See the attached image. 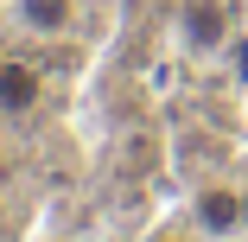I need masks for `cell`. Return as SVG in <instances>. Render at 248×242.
Here are the masks:
<instances>
[{
    "label": "cell",
    "instance_id": "6da1fadb",
    "mask_svg": "<svg viewBox=\"0 0 248 242\" xmlns=\"http://www.w3.org/2000/svg\"><path fill=\"white\" fill-rule=\"evenodd\" d=\"M172 32H178V51L185 58H223L229 38L242 32V19H235L229 0H178Z\"/></svg>",
    "mask_w": 248,
    "mask_h": 242
},
{
    "label": "cell",
    "instance_id": "7a4b0ae2",
    "mask_svg": "<svg viewBox=\"0 0 248 242\" xmlns=\"http://www.w3.org/2000/svg\"><path fill=\"white\" fill-rule=\"evenodd\" d=\"M191 223H197V236H210V242L242 236V185H223V178L197 185L191 191Z\"/></svg>",
    "mask_w": 248,
    "mask_h": 242
},
{
    "label": "cell",
    "instance_id": "3957f363",
    "mask_svg": "<svg viewBox=\"0 0 248 242\" xmlns=\"http://www.w3.org/2000/svg\"><path fill=\"white\" fill-rule=\"evenodd\" d=\"M13 13H19V26L38 32V38H64V32L77 26V0H13Z\"/></svg>",
    "mask_w": 248,
    "mask_h": 242
},
{
    "label": "cell",
    "instance_id": "277c9868",
    "mask_svg": "<svg viewBox=\"0 0 248 242\" xmlns=\"http://www.w3.org/2000/svg\"><path fill=\"white\" fill-rule=\"evenodd\" d=\"M38 96H45V83L32 64H0V115H32Z\"/></svg>",
    "mask_w": 248,
    "mask_h": 242
},
{
    "label": "cell",
    "instance_id": "5b68a950",
    "mask_svg": "<svg viewBox=\"0 0 248 242\" xmlns=\"http://www.w3.org/2000/svg\"><path fill=\"white\" fill-rule=\"evenodd\" d=\"M146 242H197V223H159Z\"/></svg>",
    "mask_w": 248,
    "mask_h": 242
},
{
    "label": "cell",
    "instance_id": "8992f818",
    "mask_svg": "<svg viewBox=\"0 0 248 242\" xmlns=\"http://www.w3.org/2000/svg\"><path fill=\"white\" fill-rule=\"evenodd\" d=\"M242 229H248V185H242Z\"/></svg>",
    "mask_w": 248,
    "mask_h": 242
},
{
    "label": "cell",
    "instance_id": "52a82bcc",
    "mask_svg": "<svg viewBox=\"0 0 248 242\" xmlns=\"http://www.w3.org/2000/svg\"><path fill=\"white\" fill-rule=\"evenodd\" d=\"M242 26H248V0H242Z\"/></svg>",
    "mask_w": 248,
    "mask_h": 242
}]
</instances>
